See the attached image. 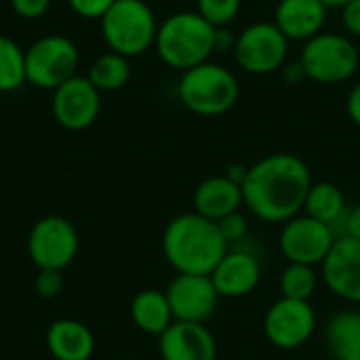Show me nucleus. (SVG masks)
Listing matches in <instances>:
<instances>
[{
    "mask_svg": "<svg viewBox=\"0 0 360 360\" xmlns=\"http://www.w3.org/2000/svg\"><path fill=\"white\" fill-rule=\"evenodd\" d=\"M25 80V51L8 38L0 34V93L17 91Z\"/></svg>",
    "mask_w": 360,
    "mask_h": 360,
    "instance_id": "obj_24",
    "label": "nucleus"
},
{
    "mask_svg": "<svg viewBox=\"0 0 360 360\" xmlns=\"http://www.w3.org/2000/svg\"><path fill=\"white\" fill-rule=\"evenodd\" d=\"M167 300L175 321L205 325L217 310L219 293L205 274H177L167 287Z\"/></svg>",
    "mask_w": 360,
    "mask_h": 360,
    "instance_id": "obj_12",
    "label": "nucleus"
},
{
    "mask_svg": "<svg viewBox=\"0 0 360 360\" xmlns=\"http://www.w3.org/2000/svg\"><path fill=\"white\" fill-rule=\"evenodd\" d=\"M348 209L350 207L346 202V196H344L342 188L331 184V181L312 184V188H310V192L306 196V202H304V213L310 215L316 221H323V224L331 226L335 236H338V230H340Z\"/></svg>",
    "mask_w": 360,
    "mask_h": 360,
    "instance_id": "obj_21",
    "label": "nucleus"
},
{
    "mask_svg": "<svg viewBox=\"0 0 360 360\" xmlns=\"http://www.w3.org/2000/svg\"><path fill=\"white\" fill-rule=\"evenodd\" d=\"M327 8H342V6H346L350 0H321Z\"/></svg>",
    "mask_w": 360,
    "mask_h": 360,
    "instance_id": "obj_36",
    "label": "nucleus"
},
{
    "mask_svg": "<svg viewBox=\"0 0 360 360\" xmlns=\"http://www.w3.org/2000/svg\"><path fill=\"white\" fill-rule=\"evenodd\" d=\"M101 112V93L89 78L74 76L53 91V116L68 131L89 129Z\"/></svg>",
    "mask_w": 360,
    "mask_h": 360,
    "instance_id": "obj_13",
    "label": "nucleus"
},
{
    "mask_svg": "<svg viewBox=\"0 0 360 360\" xmlns=\"http://www.w3.org/2000/svg\"><path fill=\"white\" fill-rule=\"evenodd\" d=\"M80 238L74 224L61 215L38 219L27 236V255L38 270L63 272L78 255Z\"/></svg>",
    "mask_w": 360,
    "mask_h": 360,
    "instance_id": "obj_8",
    "label": "nucleus"
},
{
    "mask_svg": "<svg viewBox=\"0 0 360 360\" xmlns=\"http://www.w3.org/2000/svg\"><path fill=\"white\" fill-rule=\"evenodd\" d=\"M327 11L321 0H278L274 23L289 42H308L323 32Z\"/></svg>",
    "mask_w": 360,
    "mask_h": 360,
    "instance_id": "obj_17",
    "label": "nucleus"
},
{
    "mask_svg": "<svg viewBox=\"0 0 360 360\" xmlns=\"http://www.w3.org/2000/svg\"><path fill=\"white\" fill-rule=\"evenodd\" d=\"M93 86L101 93V91H118L122 86H127V82L131 80V65H129V57L118 55L114 51L103 53L101 57H97L91 68H89V76H86Z\"/></svg>",
    "mask_w": 360,
    "mask_h": 360,
    "instance_id": "obj_23",
    "label": "nucleus"
},
{
    "mask_svg": "<svg viewBox=\"0 0 360 360\" xmlns=\"http://www.w3.org/2000/svg\"><path fill=\"white\" fill-rule=\"evenodd\" d=\"M319 325L310 302L281 297L264 316V335L278 350H297L310 342Z\"/></svg>",
    "mask_w": 360,
    "mask_h": 360,
    "instance_id": "obj_10",
    "label": "nucleus"
},
{
    "mask_svg": "<svg viewBox=\"0 0 360 360\" xmlns=\"http://www.w3.org/2000/svg\"><path fill=\"white\" fill-rule=\"evenodd\" d=\"M243 188L228 175H213L194 190V211L211 221H219L243 209Z\"/></svg>",
    "mask_w": 360,
    "mask_h": 360,
    "instance_id": "obj_18",
    "label": "nucleus"
},
{
    "mask_svg": "<svg viewBox=\"0 0 360 360\" xmlns=\"http://www.w3.org/2000/svg\"><path fill=\"white\" fill-rule=\"evenodd\" d=\"M217 228H219L221 236L226 238V243H228V245H234V243H240V240L247 236L249 224H247V217H245L240 211H236V213H232V215L219 219V221H217Z\"/></svg>",
    "mask_w": 360,
    "mask_h": 360,
    "instance_id": "obj_28",
    "label": "nucleus"
},
{
    "mask_svg": "<svg viewBox=\"0 0 360 360\" xmlns=\"http://www.w3.org/2000/svg\"><path fill=\"white\" fill-rule=\"evenodd\" d=\"M209 276L219 297L238 300L255 291L262 281V266L253 253L245 249H228Z\"/></svg>",
    "mask_w": 360,
    "mask_h": 360,
    "instance_id": "obj_16",
    "label": "nucleus"
},
{
    "mask_svg": "<svg viewBox=\"0 0 360 360\" xmlns=\"http://www.w3.org/2000/svg\"><path fill=\"white\" fill-rule=\"evenodd\" d=\"M300 63L306 78L316 84H342L360 68V49L350 36L321 32L304 42Z\"/></svg>",
    "mask_w": 360,
    "mask_h": 360,
    "instance_id": "obj_6",
    "label": "nucleus"
},
{
    "mask_svg": "<svg viewBox=\"0 0 360 360\" xmlns=\"http://www.w3.org/2000/svg\"><path fill=\"white\" fill-rule=\"evenodd\" d=\"M215 27L196 11H179L167 17L156 32V53L173 70H192L215 53Z\"/></svg>",
    "mask_w": 360,
    "mask_h": 360,
    "instance_id": "obj_3",
    "label": "nucleus"
},
{
    "mask_svg": "<svg viewBox=\"0 0 360 360\" xmlns=\"http://www.w3.org/2000/svg\"><path fill=\"white\" fill-rule=\"evenodd\" d=\"M321 274L327 289L350 304H360V243L340 236L321 264Z\"/></svg>",
    "mask_w": 360,
    "mask_h": 360,
    "instance_id": "obj_14",
    "label": "nucleus"
},
{
    "mask_svg": "<svg viewBox=\"0 0 360 360\" xmlns=\"http://www.w3.org/2000/svg\"><path fill=\"white\" fill-rule=\"evenodd\" d=\"M70 8L82 19H103V15L112 8L116 0H68Z\"/></svg>",
    "mask_w": 360,
    "mask_h": 360,
    "instance_id": "obj_29",
    "label": "nucleus"
},
{
    "mask_svg": "<svg viewBox=\"0 0 360 360\" xmlns=\"http://www.w3.org/2000/svg\"><path fill=\"white\" fill-rule=\"evenodd\" d=\"M243 0H196V13L213 27H228L240 13Z\"/></svg>",
    "mask_w": 360,
    "mask_h": 360,
    "instance_id": "obj_26",
    "label": "nucleus"
},
{
    "mask_svg": "<svg viewBox=\"0 0 360 360\" xmlns=\"http://www.w3.org/2000/svg\"><path fill=\"white\" fill-rule=\"evenodd\" d=\"M346 110L350 120L360 129V82H356L350 93H348V101H346Z\"/></svg>",
    "mask_w": 360,
    "mask_h": 360,
    "instance_id": "obj_34",
    "label": "nucleus"
},
{
    "mask_svg": "<svg viewBox=\"0 0 360 360\" xmlns=\"http://www.w3.org/2000/svg\"><path fill=\"white\" fill-rule=\"evenodd\" d=\"M335 240L338 236L331 226L304 213L283 224L278 247L287 264H306L316 268L325 262Z\"/></svg>",
    "mask_w": 360,
    "mask_h": 360,
    "instance_id": "obj_11",
    "label": "nucleus"
},
{
    "mask_svg": "<svg viewBox=\"0 0 360 360\" xmlns=\"http://www.w3.org/2000/svg\"><path fill=\"white\" fill-rule=\"evenodd\" d=\"M46 348L55 360H89L95 352V338L84 323L59 319L46 331Z\"/></svg>",
    "mask_w": 360,
    "mask_h": 360,
    "instance_id": "obj_19",
    "label": "nucleus"
},
{
    "mask_svg": "<svg viewBox=\"0 0 360 360\" xmlns=\"http://www.w3.org/2000/svg\"><path fill=\"white\" fill-rule=\"evenodd\" d=\"M63 287H65V281H63V272L59 270H38L34 278V289L42 300L59 297Z\"/></svg>",
    "mask_w": 360,
    "mask_h": 360,
    "instance_id": "obj_27",
    "label": "nucleus"
},
{
    "mask_svg": "<svg viewBox=\"0 0 360 360\" xmlns=\"http://www.w3.org/2000/svg\"><path fill=\"white\" fill-rule=\"evenodd\" d=\"M80 55L76 44L59 34L38 38L25 51V80L38 89L55 91L76 76Z\"/></svg>",
    "mask_w": 360,
    "mask_h": 360,
    "instance_id": "obj_7",
    "label": "nucleus"
},
{
    "mask_svg": "<svg viewBox=\"0 0 360 360\" xmlns=\"http://www.w3.org/2000/svg\"><path fill=\"white\" fill-rule=\"evenodd\" d=\"M230 245L221 236L217 221H211L196 211L173 217L162 232V253L177 274L209 276Z\"/></svg>",
    "mask_w": 360,
    "mask_h": 360,
    "instance_id": "obj_2",
    "label": "nucleus"
},
{
    "mask_svg": "<svg viewBox=\"0 0 360 360\" xmlns=\"http://www.w3.org/2000/svg\"><path fill=\"white\" fill-rule=\"evenodd\" d=\"M342 23L352 38H360V0H350L342 6Z\"/></svg>",
    "mask_w": 360,
    "mask_h": 360,
    "instance_id": "obj_31",
    "label": "nucleus"
},
{
    "mask_svg": "<svg viewBox=\"0 0 360 360\" xmlns=\"http://www.w3.org/2000/svg\"><path fill=\"white\" fill-rule=\"evenodd\" d=\"M11 6L21 19H38L49 11L51 0H11Z\"/></svg>",
    "mask_w": 360,
    "mask_h": 360,
    "instance_id": "obj_30",
    "label": "nucleus"
},
{
    "mask_svg": "<svg viewBox=\"0 0 360 360\" xmlns=\"http://www.w3.org/2000/svg\"><path fill=\"white\" fill-rule=\"evenodd\" d=\"M234 46H236V36L228 27H215L213 49L217 53H224V51H234Z\"/></svg>",
    "mask_w": 360,
    "mask_h": 360,
    "instance_id": "obj_33",
    "label": "nucleus"
},
{
    "mask_svg": "<svg viewBox=\"0 0 360 360\" xmlns=\"http://www.w3.org/2000/svg\"><path fill=\"white\" fill-rule=\"evenodd\" d=\"M158 23L146 0H116L101 19V34L110 51L137 57L156 42Z\"/></svg>",
    "mask_w": 360,
    "mask_h": 360,
    "instance_id": "obj_5",
    "label": "nucleus"
},
{
    "mask_svg": "<svg viewBox=\"0 0 360 360\" xmlns=\"http://www.w3.org/2000/svg\"><path fill=\"white\" fill-rule=\"evenodd\" d=\"M158 354L162 360H215L217 342L209 327L175 321L158 338Z\"/></svg>",
    "mask_w": 360,
    "mask_h": 360,
    "instance_id": "obj_15",
    "label": "nucleus"
},
{
    "mask_svg": "<svg viewBox=\"0 0 360 360\" xmlns=\"http://www.w3.org/2000/svg\"><path fill=\"white\" fill-rule=\"evenodd\" d=\"M316 285H319V274L314 266H306V264H287L278 281L281 297L300 300V302H310V297L316 291Z\"/></svg>",
    "mask_w": 360,
    "mask_h": 360,
    "instance_id": "obj_25",
    "label": "nucleus"
},
{
    "mask_svg": "<svg viewBox=\"0 0 360 360\" xmlns=\"http://www.w3.org/2000/svg\"><path fill=\"white\" fill-rule=\"evenodd\" d=\"M325 342L335 360H360V312L333 314L325 327Z\"/></svg>",
    "mask_w": 360,
    "mask_h": 360,
    "instance_id": "obj_22",
    "label": "nucleus"
},
{
    "mask_svg": "<svg viewBox=\"0 0 360 360\" xmlns=\"http://www.w3.org/2000/svg\"><path fill=\"white\" fill-rule=\"evenodd\" d=\"M236 63L255 76H266L287 63L289 40L274 21H255L236 36Z\"/></svg>",
    "mask_w": 360,
    "mask_h": 360,
    "instance_id": "obj_9",
    "label": "nucleus"
},
{
    "mask_svg": "<svg viewBox=\"0 0 360 360\" xmlns=\"http://www.w3.org/2000/svg\"><path fill=\"white\" fill-rule=\"evenodd\" d=\"M283 76H285V80H287L289 84H300V82L308 80V78H306V72H304V68H302V63H300V59H297V61L285 63V65H283Z\"/></svg>",
    "mask_w": 360,
    "mask_h": 360,
    "instance_id": "obj_35",
    "label": "nucleus"
},
{
    "mask_svg": "<svg viewBox=\"0 0 360 360\" xmlns=\"http://www.w3.org/2000/svg\"><path fill=\"white\" fill-rule=\"evenodd\" d=\"M177 95L192 114L213 118L234 108L240 95V84L226 65L205 61L181 72Z\"/></svg>",
    "mask_w": 360,
    "mask_h": 360,
    "instance_id": "obj_4",
    "label": "nucleus"
},
{
    "mask_svg": "<svg viewBox=\"0 0 360 360\" xmlns=\"http://www.w3.org/2000/svg\"><path fill=\"white\" fill-rule=\"evenodd\" d=\"M310 167L295 154L276 152L247 169L243 181L245 207L266 224H285L304 211L312 188Z\"/></svg>",
    "mask_w": 360,
    "mask_h": 360,
    "instance_id": "obj_1",
    "label": "nucleus"
},
{
    "mask_svg": "<svg viewBox=\"0 0 360 360\" xmlns=\"http://www.w3.org/2000/svg\"><path fill=\"white\" fill-rule=\"evenodd\" d=\"M131 319L139 331L154 338H160L175 323L167 293L158 289H143L133 297Z\"/></svg>",
    "mask_w": 360,
    "mask_h": 360,
    "instance_id": "obj_20",
    "label": "nucleus"
},
{
    "mask_svg": "<svg viewBox=\"0 0 360 360\" xmlns=\"http://www.w3.org/2000/svg\"><path fill=\"white\" fill-rule=\"evenodd\" d=\"M340 236H348V238H354L360 243V202L348 209V213L338 230V238Z\"/></svg>",
    "mask_w": 360,
    "mask_h": 360,
    "instance_id": "obj_32",
    "label": "nucleus"
}]
</instances>
